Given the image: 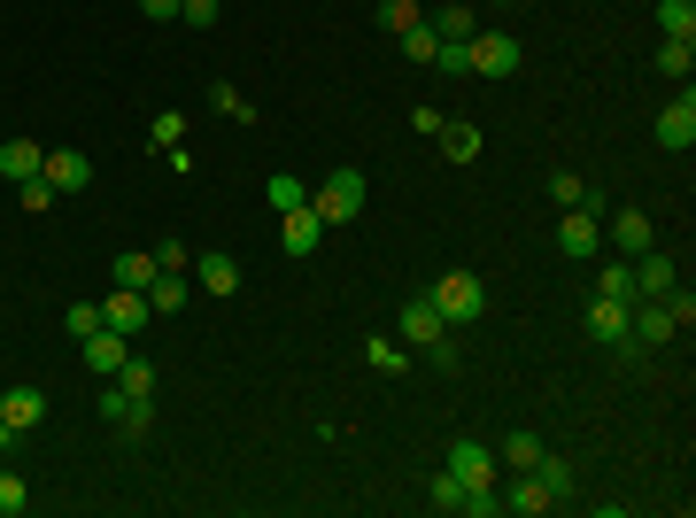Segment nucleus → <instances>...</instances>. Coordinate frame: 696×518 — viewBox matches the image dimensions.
I'll return each instance as SVG.
<instances>
[{"label":"nucleus","mask_w":696,"mask_h":518,"mask_svg":"<svg viewBox=\"0 0 696 518\" xmlns=\"http://www.w3.org/2000/svg\"><path fill=\"white\" fill-rule=\"evenodd\" d=\"M364 186H371V178L341 163V171H334L326 186H318V193H310V209H318L326 225H356V217H364Z\"/></svg>","instance_id":"1"},{"label":"nucleus","mask_w":696,"mask_h":518,"mask_svg":"<svg viewBox=\"0 0 696 518\" xmlns=\"http://www.w3.org/2000/svg\"><path fill=\"white\" fill-rule=\"evenodd\" d=\"M0 418H8V426H16V441H23V434L47 418V395H39V387H8V395H0Z\"/></svg>","instance_id":"16"},{"label":"nucleus","mask_w":696,"mask_h":518,"mask_svg":"<svg viewBox=\"0 0 696 518\" xmlns=\"http://www.w3.org/2000/svg\"><path fill=\"white\" fill-rule=\"evenodd\" d=\"M156 271H163V263H156V248H148V256H117V287H132V295H148V287H156Z\"/></svg>","instance_id":"21"},{"label":"nucleus","mask_w":696,"mask_h":518,"mask_svg":"<svg viewBox=\"0 0 696 518\" xmlns=\"http://www.w3.org/2000/svg\"><path fill=\"white\" fill-rule=\"evenodd\" d=\"M186 302V271H156V287H148V310L163 318V310H178Z\"/></svg>","instance_id":"26"},{"label":"nucleus","mask_w":696,"mask_h":518,"mask_svg":"<svg viewBox=\"0 0 696 518\" xmlns=\"http://www.w3.org/2000/svg\"><path fill=\"white\" fill-rule=\"evenodd\" d=\"M8 449H16V426H8V418H0V457H8Z\"/></svg>","instance_id":"42"},{"label":"nucleus","mask_w":696,"mask_h":518,"mask_svg":"<svg viewBox=\"0 0 696 518\" xmlns=\"http://www.w3.org/2000/svg\"><path fill=\"white\" fill-rule=\"evenodd\" d=\"M557 248H565V256H596V248H604V217H596V209H565V217H557Z\"/></svg>","instance_id":"9"},{"label":"nucleus","mask_w":696,"mask_h":518,"mask_svg":"<svg viewBox=\"0 0 696 518\" xmlns=\"http://www.w3.org/2000/svg\"><path fill=\"white\" fill-rule=\"evenodd\" d=\"M148 132H156V148H163V156H171V148H186V117H178V109H163Z\"/></svg>","instance_id":"36"},{"label":"nucleus","mask_w":696,"mask_h":518,"mask_svg":"<svg viewBox=\"0 0 696 518\" xmlns=\"http://www.w3.org/2000/svg\"><path fill=\"white\" fill-rule=\"evenodd\" d=\"M596 295H604V302H635V263H627V256H619V263H604Z\"/></svg>","instance_id":"24"},{"label":"nucleus","mask_w":696,"mask_h":518,"mask_svg":"<svg viewBox=\"0 0 696 518\" xmlns=\"http://www.w3.org/2000/svg\"><path fill=\"white\" fill-rule=\"evenodd\" d=\"M264 201H271V209L287 217V209H302V201H310V186H302V178H295V171H279V178H271V186H264Z\"/></svg>","instance_id":"25"},{"label":"nucleus","mask_w":696,"mask_h":518,"mask_svg":"<svg viewBox=\"0 0 696 518\" xmlns=\"http://www.w3.org/2000/svg\"><path fill=\"white\" fill-rule=\"evenodd\" d=\"M465 54H473V70H480V78H511V70L526 62L519 39H511V31H488V23L473 31V47H465Z\"/></svg>","instance_id":"4"},{"label":"nucleus","mask_w":696,"mask_h":518,"mask_svg":"<svg viewBox=\"0 0 696 518\" xmlns=\"http://www.w3.org/2000/svg\"><path fill=\"white\" fill-rule=\"evenodd\" d=\"M209 109H225V117H256V109H248V93H240V86H225V78L209 86Z\"/></svg>","instance_id":"37"},{"label":"nucleus","mask_w":696,"mask_h":518,"mask_svg":"<svg viewBox=\"0 0 696 518\" xmlns=\"http://www.w3.org/2000/svg\"><path fill=\"white\" fill-rule=\"evenodd\" d=\"M318 240H326V217H318V209H310V201H302V209H287V217H279V248H287V256H310V248H318Z\"/></svg>","instance_id":"11"},{"label":"nucleus","mask_w":696,"mask_h":518,"mask_svg":"<svg viewBox=\"0 0 696 518\" xmlns=\"http://www.w3.org/2000/svg\"><path fill=\"white\" fill-rule=\"evenodd\" d=\"M125 395H156V363L148 356H125V379H117Z\"/></svg>","instance_id":"34"},{"label":"nucleus","mask_w":696,"mask_h":518,"mask_svg":"<svg viewBox=\"0 0 696 518\" xmlns=\"http://www.w3.org/2000/svg\"><path fill=\"white\" fill-rule=\"evenodd\" d=\"M658 31H666V39H689V47H696V0H658Z\"/></svg>","instance_id":"20"},{"label":"nucleus","mask_w":696,"mask_h":518,"mask_svg":"<svg viewBox=\"0 0 696 518\" xmlns=\"http://www.w3.org/2000/svg\"><path fill=\"white\" fill-rule=\"evenodd\" d=\"M504 511H519V518H541V511H557V496L534 480V472H519L511 488H504Z\"/></svg>","instance_id":"17"},{"label":"nucleus","mask_w":696,"mask_h":518,"mask_svg":"<svg viewBox=\"0 0 696 518\" xmlns=\"http://www.w3.org/2000/svg\"><path fill=\"white\" fill-rule=\"evenodd\" d=\"M62 326H70L78 341H86V333H101V302H70V310H62Z\"/></svg>","instance_id":"38"},{"label":"nucleus","mask_w":696,"mask_h":518,"mask_svg":"<svg viewBox=\"0 0 696 518\" xmlns=\"http://www.w3.org/2000/svg\"><path fill=\"white\" fill-rule=\"evenodd\" d=\"M364 356H371V371H402V363H410V348L387 341V333H371V341H364Z\"/></svg>","instance_id":"30"},{"label":"nucleus","mask_w":696,"mask_h":518,"mask_svg":"<svg viewBox=\"0 0 696 518\" xmlns=\"http://www.w3.org/2000/svg\"><path fill=\"white\" fill-rule=\"evenodd\" d=\"M39 163H47V156H39L31 140H0V178H16V186H23V178H39Z\"/></svg>","instance_id":"18"},{"label":"nucleus","mask_w":696,"mask_h":518,"mask_svg":"<svg viewBox=\"0 0 696 518\" xmlns=\"http://www.w3.org/2000/svg\"><path fill=\"white\" fill-rule=\"evenodd\" d=\"M434 140H441V156H449V163H473V156H480V132H473V124H441Z\"/></svg>","instance_id":"23"},{"label":"nucleus","mask_w":696,"mask_h":518,"mask_svg":"<svg viewBox=\"0 0 696 518\" xmlns=\"http://www.w3.org/2000/svg\"><path fill=\"white\" fill-rule=\"evenodd\" d=\"M395 39H402V54H410V62H434V54H441L434 23H410V31H395Z\"/></svg>","instance_id":"31"},{"label":"nucleus","mask_w":696,"mask_h":518,"mask_svg":"<svg viewBox=\"0 0 696 518\" xmlns=\"http://www.w3.org/2000/svg\"><path fill=\"white\" fill-rule=\"evenodd\" d=\"M473 31H480V8L473 0H441L434 8V39L441 47H473Z\"/></svg>","instance_id":"10"},{"label":"nucleus","mask_w":696,"mask_h":518,"mask_svg":"<svg viewBox=\"0 0 696 518\" xmlns=\"http://www.w3.org/2000/svg\"><path fill=\"white\" fill-rule=\"evenodd\" d=\"M117 426H125V434H156V395H125Z\"/></svg>","instance_id":"27"},{"label":"nucleus","mask_w":696,"mask_h":518,"mask_svg":"<svg viewBox=\"0 0 696 518\" xmlns=\"http://www.w3.org/2000/svg\"><path fill=\"white\" fill-rule=\"evenodd\" d=\"M650 62H658V70L674 78V86H689V70H696V47H689V39H666V47H658Z\"/></svg>","instance_id":"22"},{"label":"nucleus","mask_w":696,"mask_h":518,"mask_svg":"<svg viewBox=\"0 0 696 518\" xmlns=\"http://www.w3.org/2000/svg\"><path fill=\"white\" fill-rule=\"evenodd\" d=\"M549 201H557V209H588V178L557 171V178H549Z\"/></svg>","instance_id":"32"},{"label":"nucleus","mask_w":696,"mask_h":518,"mask_svg":"<svg viewBox=\"0 0 696 518\" xmlns=\"http://www.w3.org/2000/svg\"><path fill=\"white\" fill-rule=\"evenodd\" d=\"M193 279H201V295H240V263L225 248H201L193 256Z\"/></svg>","instance_id":"14"},{"label":"nucleus","mask_w":696,"mask_h":518,"mask_svg":"<svg viewBox=\"0 0 696 518\" xmlns=\"http://www.w3.org/2000/svg\"><path fill=\"white\" fill-rule=\"evenodd\" d=\"M39 178L62 186V193H78V186H93V156H86V148H54V156L39 163Z\"/></svg>","instance_id":"13"},{"label":"nucleus","mask_w":696,"mask_h":518,"mask_svg":"<svg viewBox=\"0 0 696 518\" xmlns=\"http://www.w3.org/2000/svg\"><path fill=\"white\" fill-rule=\"evenodd\" d=\"M410 23H426L418 0H379V31H410Z\"/></svg>","instance_id":"35"},{"label":"nucleus","mask_w":696,"mask_h":518,"mask_svg":"<svg viewBox=\"0 0 696 518\" xmlns=\"http://www.w3.org/2000/svg\"><path fill=\"white\" fill-rule=\"evenodd\" d=\"M426 302H434V310H441L449 326H473V318L488 310V287H480V271H449V279H441V287H434Z\"/></svg>","instance_id":"2"},{"label":"nucleus","mask_w":696,"mask_h":518,"mask_svg":"<svg viewBox=\"0 0 696 518\" xmlns=\"http://www.w3.org/2000/svg\"><path fill=\"white\" fill-rule=\"evenodd\" d=\"M395 341H402V348H441V341H449V318H441V310L418 295V302H402V318H395Z\"/></svg>","instance_id":"5"},{"label":"nucleus","mask_w":696,"mask_h":518,"mask_svg":"<svg viewBox=\"0 0 696 518\" xmlns=\"http://www.w3.org/2000/svg\"><path fill=\"white\" fill-rule=\"evenodd\" d=\"M465 496H480V488H496V449L488 441H449V465H441Z\"/></svg>","instance_id":"3"},{"label":"nucleus","mask_w":696,"mask_h":518,"mask_svg":"<svg viewBox=\"0 0 696 518\" xmlns=\"http://www.w3.org/2000/svg\"><path fill=\"white\" fill-rule=\"evenodd\" d=\"M140 16H156V23H178V0H140Z\"/></svg>","instance_id":"41"},{"label":"nucleus","mask_w":696,"mask_h":518,"mask_svg":"<svg viewBox=\"0 0 696 518\" xmlns=\"http://www.w3.org/2000/svg\"><path fill=\"white\" fill-rule=\"evenodd\" d=\"M526 472H534V480H541L549 496H565V488H573V465H565V457H549V449H541V457H534Z\"/></svg>","instance_id":"28"},{"label":"nucleus","mask_w":696,"mask_h":518,"mask_svg":"<svg viewBox=\"0 0 696 518\" xmlns=\"http://www.w3.org/2000/svg\"><path fill=\"white\" fill-rule=\"evenodd\" d=\"M534 457H541V434H504V465H511V472H526Z\"/></svg>","instance_id":"33"},{"label":"nucleus","mask_w":696,"mask_h":518,"mask_svg":"<svg viewBox=\"0 0 696 518\" xmlns=\"http://www.w3.org/2000/svg\"><path fill=\"white\" fill-rule=\"evenodd\" d=\"M434 511H465V488L449 472H434Z\"/></svg>","instance_id":"39"},{"label":"nucleus","mask_w":696,"mask_h":518,"mask_svg":"<svg viewBox=\"0 0 696 518\" xmlns=\"http://www.w3.org/2000/svg\"><path fill=\"white\" fill-rule=\"evenodd\" d=\"M31 511V480L23 472H0V518H23Z\"/></svg>","instance_id":"29"},{"label":"nucleus","mask_w":696,"mask_h":518,"mask_svg":"<svg viewBox=\"0 0 696 518\" xmlns=\"http://www.w3.org/2000/svg\"><path fill=\"white\" fill-rule=\"evenodd\" d=\"M658 295H674V263L658 248H643L635 256V302H658Z\"/></svg>","instance_id":"15"},{"label":"nucleus","mask_w":696,"mask_h":518,"mask_svg":"<svg viewBox=\"0 0 696 518\" xmlns=\"http://www.w3.org/2000/svg\"><path fill=\"white\" fill-rule=\"evenodd\" d=\"M148 318H156V310H148V295H132V287H117V295L101 302V326H109V333H125V341H132Z\"/></svg>","instance_id":"12"},{"label":"nucleus","mask_w":696,"mask_h":518,"mask_svg":"<svg viewBox=\"0 0 696 518\" xmlns=\"http://www.w3.org/2000/svg\"><path fill=\"white\" fill-rule=\"evenodd\" d=\"M125 356H132V348H125V333H109V326H101V333H86V363H93V371H125Z\"/></svg>","instance_id":"19"},{"label":"nucleus","mask_w":696,"mask_h":518,"mask_svg":"<svg viewBox=\"0 0 696 518\" xmlns=\"http://www.w3.org/2000/svg\"><path fill=\"white\" fill-rule=\"evenodd\" d=\"M627 310H635V302H604V295H596V302H588V318H580V326H588V341H596V348H619V356H635Z\"/></svg>","instance_id":"6"},{"label":"nucleus","mask_w":696,"mask_h":518,"mask_svg":"<svg viewBox=\"0 0 696 518\" xmlns=\"http://www.w3.org/2000/svg\"><path fill=\"white\" fill-rule=\"evenodd\" d=\"M178 16H186L193 31H209V23H217V0H178Z\"/></svg>","instance_id":"40"},{"label":"nucleus","mask_w":696,"mask_h":518,"mask_svg":"<svg viewBox=\"0 0 696 518\" xmlns=\"http://www.w3.org/2000/svg\"><path fill=\"white\" fill-rule=\"evenodd\" d=\"M658 148H666V156H689V148H696V93H689V86L658 109Z\"/></svg>","instance_id":"7"},{"label":"nucleus","mask_w":696,"mask_h":518,"mask_svg":"<svg viewBox=\"0 0 696 518\" xmlns=\"http://www.w3.org/2000/svg\"><path fill=\"white\" fill-rule=\"evenodd\" d=\"M604 232H612V248H619L627 263H635L643 248H658V232H650V217H643V209H604Z\"/></svg>","instance_id":"8"}]
</instances>
